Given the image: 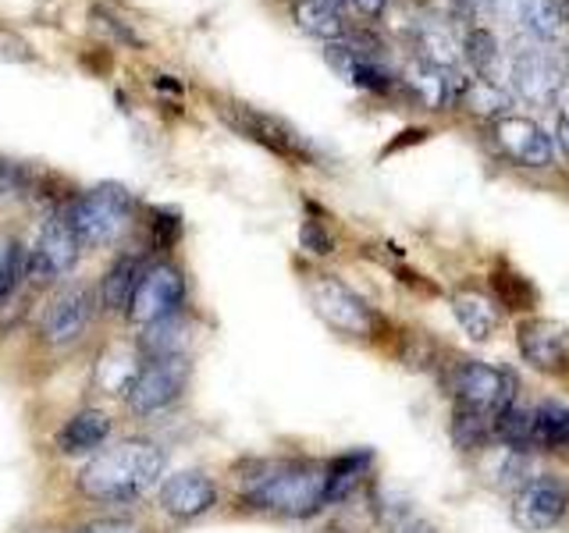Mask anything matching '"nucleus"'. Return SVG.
I'll list each match as a JSON object with an SVG mask.
<instances>
[{"instance_id":"20","label":"nucleus","mask_w":569,"mask_h":533,"mask_svg":"<svg viewBox=\"0 0 569 533\" xmlns=\"http://www.w3.org/2000/svg\"><path fill=\"white\" fill-rule=\"evenodd\" d=\"M491 434L506 444V449H533V409H523V405H502L498 413L491 416Z\"/></svg>"},{"instance_id":"26","label":"nucleus","mask_w":569,"mask_h":533,"mask_svg":"<svg viewBox=\"0 0 569 533\" xmlns=\"http://www.w3.org/2000/svg\"><path fill=\"white\" fill-rule=\"evenodd\" d=\"M533 444H538V449H566L569 444V409L566 405L533 409Z\"/></svg>"},{"instance_id":"7","label":"nucleus","mask_w":569,"mask_h":533,"mask_svg":"<svg viewBox=\"0 0 569 533\" xmlns=\"http://www.w3.org/2000/svg\"><path fill=\"white\" fill-rule=\"evenodd\" d=\"M82 245L71 231L64 213H53L43 221L40 235H36L32 249H26V278L32 284H53L76 271Z\"/></svg>"},{"instance_id":"32","label":"nucleus","mask_w":569,"mask_h":533,"mask_svg":"<svg viewBox=\"0 0 569 533\" xmlns=\"http://www.w3.org/2000/svg\"><path fill=\"white\" fill-rule=\"evenodd\" d=\"M93 22H97V29H103L107 36H114L118 43H124V47H142L139 32H136L129 22H121V18L111 14L107 8H93Z\"/></svg>"},{"instance_id":"22","label":"nucleus","mask_w":569,"mask_h":533,"mask_svg":"<svg viewBox=\"0 0 569 533\" xmlns=\"http://www.w3.org/2000/svg\"><path fill=\"white\" fill-rule=\"evenodd\" d=\"M296 22L302 32H310L317 36V40H342L346 36V22H342V11H335L328 4H320V0H299V8H296Z\"/></svg>"},{"instance_id":"21","label":"nucleus","mask_w":569,"mask_h":533,"mask_svg":"<svg viewBox=\"0 0 569 533\" xmlns=\"http://www.w3.org/2000/svg\"><path fill=\"white\" fill-rule=\"evenodd\" d=\"M370 473V452H349L328 462V505L342 502L356 487L363 484V476Z\"/></svg>"},{"instance_id":"40","label":"nucleus","mask_w":569,"mask_h":533,"mask_svg":"<svg viewBox=\"0 0 569 533\" xmlns=\"http://www.w3.org/2000/svg\"><path fill=\"white\" fill-rule=\"evenodd\" d=\"M562 14H569V0H562Z\"/></svg>"},{"instance_id":"34","label":"nucleus","mask_w":569,"mask_h":533,"mask_svg":"<svg viewBox=\"0 0 569 533\" xmlns=\"http://www.w3.org/2000/svg\"><path fill=\"white\" fill-rule=\"evenodd\" d=\"M299 242H302V249H310V253H317V257H328V253H335V239L328 235L325 228H320V221H307L299 228Z\"/></svg>"},{"instance_id":"28","label":"nucleus","mask_w":569,"mask_h":533,"mask_svg":"<svg viewBox=\"0 0 569 533\" xmlns=\"http://www.w3.org/2000/svg\"><path fill=\"white\" fill-rule=\"evenodd\" d=\"M452 438H456L459 449H467V452L480 449V444L491 438V416L477 413V409H470V405H459L456 416H452Z\"/></svg>"},{"instance_id":"16","label":"nucleus","mask_w":569,"mask_h":533,"mask_svg":"<svg viewBox=\"0 0 569 533\" xmlns=\"http://www.w3.org/2000/svg\"><path fill=\"white\" fill-rule=\"evenodd\" d=\"M520 352L538 370H562L569 363V331L556 320H527L520 328Z\"/></svg>"},{"instance_id":"33","label":"nucleus","mask_w":569,"mask_h":533,"mask_svg":"<svg viewBox=\"0 0 569 533\" xmlns=\"http://www.w3.org/2000/svg\"><path fill=\"white\" fill-rule=\"evenodd\" d=\"M178 239H182V221H178V213L160 210L157 218H153V242H157V249H171Z\"/></svg>"},{"instance_id":"17","label":"nucleus","mask_w":569,"mask_h":533,"mask_svg":"<svg viewBox=\"0 0 569 533\" xmlns=\"http://www.w3.org/2000/svg\"><path fill=\"white\" fill-rule=\"evenodd\" d=\"M142 271H147V263H142V257H132V253L118 257L111 266H107V274L100 278L97 306H100L103 313H121V316H124V310H129L132 292H136V284H139Z\"/></svg>"},{"instance_id":"8","label":"nucleus","mask_w":569,"mask_h":533,"mask_svg":"<svg viewBox=\"0 0 569 533\" xmlns=\"http://www.w3.org/2000/svg\"><path fill=\"white\" fill-rule=\"evenodd\" d=\"M157 505L174 523H196L221 505V487L203 470H182L157 484Z\"/></svg>"},{"instance_id":"19","label":"nucleus","mask_w":569,"mask_h":533,"mask_svg":"<svg viewBox=\"0 0 569 533\" xmlns=\"http://www.w3.org/2000/svg\"><path fill=\"white\" fill-rule=\"evenodd\" d=\"M452 313L459 320V328L467 331L473 342H485V338H491L495 328H498L495 302L488 295H480V292H459L452 299Z\"/></svg>"},{"instance_id":"18","label":"nucleus","mask_w":569,"mask_h":533,"mask_svg":"<svg viewBox=\"0 0 569 533\" xmlns=\"http://www.w3.org/2000/svg\"><path fill=\"white\" fill-rule=\"evenodd\" d=\"M189 324H186V313L168 316V320H157V324L142 328L139 334V360H160V355H189Z\"/></svg>"},{"instance_id":"14","label":"nucleus","mask_w":569,"mask_h":533,"mask_svg":"<svg viewBox=\"0 0 569 533\" xmlns=\"http://www.w3.org/2000/svg\"><path fill=\"white\" fill-rule=\"evenodd\" d=\"M114 434V420L103 413V409H79L71 413L58 434H53V449L64 459H79V455H97Z\"/></svg>"},{"instance_id":"38","label":"nucleus","mask_w":569,"mask_h":533,"mask_svg":"<svg viewBox=\"0 0 569 533\" xmlns=\"http://www.w3.org/2000/svg\"><path fill=\"white\" fill-rule=\"evenodd\" d=\"M559 142H562V150L569 153V118H562V124H559Z\"/></svg>"},{"instance_id":"29","label":"nucleus","mask_w":569,"mask_h":533,"mask_svg":"<svg viewBox=\"0 0 569 533\" xmlns=\"http://www.w3.org/2000/svg\"><path fill=\"white\" fill-rule=\"evenodd\" d=\"M459 103H462V107H470L473 114L495 118V114H502L506 107H509V93H506L502 86H495V82L473 79V82H467V89H462Z\"/></svg>"},{"instance_id":"5","label":"nucleus","mask_w":569,"mask_h":533,"mask_svg":"<svg viewBox=\"0 0 569 533\" xmlns=\"http://www.w3.org/2000/svg\"><path fill=\"white\" fill-rule=\"evenodd\" d=\"M186 295H189L186 274L178 271L174 263H168V260L147 263V271H142L136 292H132L129 310H124V320L142 331V328L157 324V320L186 313Z\"/></svg>"},{"instance_id":"35","label":"nucleus","mask_w":569,"mask_h":533,"mask_svg":"<svg viewBox=\"0 0 569 533\" xmlns=\"http://www.w3.org/2000/svg\"><path fill=\"white\" fill-rule=\"evenodd\" d=\"M488 4L498 18H502V22H523L530 0H488Z\"/></svg>"},{"instance_id":"13","label":"nucleus","mask_w":569,"mask_h":533,"mask_svg":"<svg viewBox=\"0 0 569 533\" xmlns=\"http://www.w3.org/2000/svg\"><path fill=\"white\" fill-rule=\"evenodd\" d=\"M566 505H569V491L556 476H530L512 497V520H516V526L541 533L562 520Z\"/></svg>"},{"instance_id":"37","label":"nucleus","mask_w":569,"mask_h":533,"mask_svg":"<svg viewBox=\"0 0 569 533\" xmlns=\"http://www.w3.org/2000/svg\"><path fill=\"white\" fill-rule=\"evenodd\" d=\"M153 86L157 89H171V93H182V82H174L171 76H153Z\"/></svg>"},{"instance_id":"30","label":"nucleus","mask_w":569,"mask_h":533,"mask_svg":"<svg viewBox=\"0 0 569 533\" xmlns=\"http://www.w3.org/2000/svg\"><path fill=\"white\" fill-rule=\"evenodd\" d=\"M349 82H356L360 89H370V93H388L396 86V76L381 68V61H356L349 71Z\"/></svg>"},{"instance_id":"11","label":"nucleus","mask_w":569,"mask_h":533,"mask_svg":"<svg viewBox=\"0 0 569 533\" xmlns=\"http://www.w3.org/2000/svg\"><path fill=\"white\" fill-rule=\"evenodd\" d=\"M310 299H313L317 313L325 316L331 328L346 331V334L363 338V334L373 331V324H378V316H373V310L349 289V284H342L338 278L317 274V278L310 281Z\"/></svg>"},{"instance_id":"31","label":"nucleus","mask_w":569,"mask_h":533,"mask_svg":"<svg viewBox=\"0 0 569 533\" xmlns=\"http://www.w3.org/2000/svg\"><path fill=\"white\" fill-rule=\"evenodd\" d=\"M68 533H147L129 515H97V520H86L79 526H71Z\"/></svg>"},{"instance_id":"2","label":"nucleus","mask_w":569,"mask_h":533,"mask_svg":"<svg viewBox=\"0 0 569 533\" xmlns=\"http://www.w3.org/2000/svg\"><path fill=\"white\" fill-rule=\"evenodd\" d=\"M164 466H168V452L150 438H121L114 444L107 441L82 466L79 494L86 502L103 509L132 505L160 484Z\"/></svg>"},{"instance_id":"3","label":"nucleus","mask_w":569,"mask_h":533,"mask_svg":"<svg viewBox=\"0 0 569 533\" xmlns=\"http://www.w3.org/2000/svg\"><path fill=\"white\" fill-rule=\"evenodd\" d=\"M64 218L82 249H100V245H114L124 231L132 228L136 203H132V192L124 185L103 182V185L79 192L76 200L68 203Z\"/></svg>"},{"instance_id":"36","label":"nucleus","mask_w":569,"mask_h":533,"mask_svg":"<svg viewBox=\"0 0 569 533\" xmlns=\"http://www.w3.org/2000/svg\"><path fill=\"white\" fill-rule=\"evenodd\" d=\"M349 4L360 14H367V18H381L385 8H388V0H349Z\"/></svg>"},{"instance_id":"12","label":"nucleus","mask_w":569,"mask_h":533,"mask_svg":"<svg viewBox=\"0 0 569 533\" xmlns=\"http://www.w3.org/2000/svg\"><path fill=\"white\" fill-rule=\"evenodd\" d=\"M512 388L516 381L506 370L480 363V360H462L452 370V391L459 405H470L477 413H488V416H495L498 409L512 402Z\"/></svg>"},{"instance_id":"25","label":"nucleus","mask_w":569,"mask_h":533,"mask_svg":"<svg viewBox=\"0 0 569 533\" xmlns=\"http://www.w3.org/2000/svg\"><path fill=\"white\" fill-rule=\"evenodd\" d=\"M562 22H566V14H562V8L556 4V0H530V8L523 14V29L530 36V43H541V47H548L551 40H559Z\"/></svg>"},{"instance_id":"4","label":"nucleus","mask_w":569,"mask_h":533,"mask_svg":"<svg viewBox=\"0 0 569 533\" xmlns=\"http://www.w3.org/2000/svg\"><path fill=\"white\" fill-rule=\"evenodd\" d=\"M192 381L189 355H160V360H139L136 373L124 384V405L139 420H150L174 409L186 399Z\"/></svg>"},{"instance_id":"23","label":"nucleus","mask_w":569,"mask_h":533,"mask_svg":"<svg viewBox=\"0 0 569 533\" xmlns=\"http://www.w3.org/2000/svg\"><path fill=\"white\" fill-rule=\"evenodd\" d=\"M467 58L470 64L477 68V76L485 79V82H495V86H502V50H498V40H495V32L488 29H473L467 36Z\"/></svg>"},{"instance_id":"24","label":"nucleus","mask_w":569,"mask_h":533,"mask_svg":"<svg viewBox=\"0 0 569 533\" xmlns=\"http://www.w3.org/2000/svg\"><path fill=\"white\" fill-rule=\"evenodd\" d=\"M417 47H420V61L431 64L438 71H456V58H459V47L452 40V32L445 26H420L417 32Z\"/></svg>"},{"instance_id":"39","label":"nucleus","mask_w":569,"mask_h":533,"mask_svg":"<svg viewBox=\"0 0 569 533\" xmlns=\"http://www.w3.org/2000/svg\"><path fill=\"white\" fill-rule=\"evenodd\" d=\"M456 4H459V8H467V11H473L477 4H485V0H456Z\"/></svg>"},{"instance_id":"27","label":"nucleus","mask_w":569,"mask_h":533,"mask_svg":"<svg viewBox=\"0 0 569 533\" xmlns=\"http://www.w3.org/2000/svg\"><path fill=\"white\" fill-rule=\"evenodd\" d=\"M22 278H26V245L11 235H0V306L14 295Z\"/></svg>"},{"instance_id":"9","label":"nucleus","mask_w":569,"mask_h":533,"mask_svg":"<svg viewBox=\"0 0 569 533\" xmlns=\"http://www.w3.org/2000/svg\"><path fill=\"white\" fill-rule=\"evenodd\" d=\"M566 79V61H559L556 53L541 43H523L512 53L509 64V86L516 89V97L527 103H551L559 97Z\"/></svg>"},{"instance_id":"15","label":"nucleus","mask_w":569,"mask_h":533,"mask_svg":"<svg viewBox=\"0 0 569 533\" xmlns=\"http://www.w3.org/2000/svg\"><path fill=\"white\" fill-rule=\"evenodd\" d=\"M495 135H498V147L527 168H545V164H551V157H556L551 135L527 118H502Z\"/></svg>"},{"instance_id":"6","label":"nucleus","mask_w":569,"mask_h":533,"mask_svg":"<svg viewBox=\"0 0 569 533\" xmlns=\"http://www.w3.org/2000/svg\"><path fill=\"white\" fill-rule=\"evenodd\" d=\"M218 114L239 135L260 142V147L278 153L281 160H292V164H310L313 160V150L307 147V139L274 114H263L249 103H218Z\"/></svg>"},{"instance_id":"10","label":"nucleus","mask_w":569,"mask_h":533,"mask_svg":"<svg viewBox=\"0 0 569 533\" xmlns=\"http://www.w3.org/2000/svg\"><path fill=\"white\" fill-rule=\"evenodd\" d=\"M97 310H100L97 306V292L89 289V284H71V289H64L43 313V324H40L43 342L50 349L76 345L79 338L89 331V324H93Z\"/></svg>"},{"instance_id":"1","label":"nucleus","mask_w":569,"mask_h":533,"mask_svg":"<svg viewBox=\"0 0 569 533\" xmlns=\"http://www.w3.org/2000/svg\"><path fill=\"white\" fill-rule=\"evenodd\" d=\"M249 476H239V505L274 520H310L328 509V466L310 459H267L249 462Z\"/></svg>"}]
</instances>
